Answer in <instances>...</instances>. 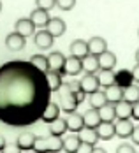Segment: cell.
<instances>
[{
    "label": "cell",
    "mask_w": 139,
    "mask_h": 153,
    "mask_svg": "<svg viewBox=\"0 0 139 153\" xmlns=\"http://www.w3.org/2000/svg\"><path fill=\"white\" fill-rule=\"evenodd\" d=\"M46 74L30 62L13 60L0 65V122L28 127L41 120L51 102Z\"/></svg>",
    "instance_id": "obj_1"
},
{
    "label": "cell",
    "mask_w": 139,
    "mask_h": 153,
    "mask_svg": "<svg viewBox=\"0 0 139 153\" xmlns=\"http://www.w3.org/2000/svg\"><path fill=\"white\" fill-rule=\"evenodd\" d=\"M33 152L35 153H58L63 152V143L62 137H55V136H37L35 144H33Z\"/></svg>",
    "instance_id": "obj_2"
},
{
    "label": "cell",
    "mask_w": 139,
    "mask_h": 153,
    "mask_svg": "<svg viewBox=\"0 0 139 153\" xmlns=\"http://www.w3.org/2000/svg\"><path fill=\"white\" fill-rule=\"evenodd\" d=\"M65 56H63L60 51H53V53H49L48 55V62H49V71H55V72H58L60 76H65V71H63V67H65Z\"/></svg>",
    "instance_id": "obj_3"
},
{
    "label": "cell",
    "mask_w": 139,
    "mask_h": 153,
    "mask_svg": "<svg viewBox=\"0 0 139 153\" xmlns=\"http://www.w3.org/2000/svg\"><path fill=\"white\" fill-rule=\"evenodd\" d=\"M79 85H81V90L86 93V95H92V93L99 92V79L97 74H85V76L79 79Z\"/></svg>",
    "instance_id": "obj_4"
},
{
    "label": "cell",
    "mask_w": 139,
    "mask_h": 153,
    "mask_svg": "<svg viewBox=\"0 0 139 153\" xmlns=\"http://www.w3.org/2000/svg\"><path fill=\"white\" fill-rule=\"evenodd\" d=\"M35 25L32 23L30 18H21V19H18L14 25V32H18L19 35H23V37H30V35H35Z\"/></svg>",
    "instance_id": "obj_5"
},
{
    "label": "cell",
    "mask_w": 139,
    "mask_h": 153,
    "mask_svg": "<svg viewBox=\"0 0 139 153\" xmlns=\"http://www.w3.org/2000/svg\"><path fill=\"white\" fill-rule=\"evenodd\" d=\"M69 51H71V56H76V58H85L88 53V41H83V39H76L71 42L69 46Z\"/></svg>",
    "instance_id": "obj_6"
},
{
    "label": "cell",
    "mask_w": 139,
    "mask_h": 153,
    "mask_svg": "<svg viewBox=\"0 0 139 153\" xmlns=\"http://www.w3.org/2000/svg\"><path fill=\"white\" fill-rule=\"evenodd\" d=\"M134 132V125L130 120H118L114 123V136H118L120 139H129Z\"/></svg>",
    "instance_id": "obj_7"
},
{
    "label": "cell",
    "mask_w": 139,
    "mask_h": 153,
    "mask_svg": "<svg viewBox=\"0 0 139 153\" xmlns=\"http://www.w3.org/2000/svg\"><path fill=\"white\" fill-rule=\"evenodd\" d=\"M25 41H27V37L19 35L18 32H11L5 37V46H7V49H11V51H21L25 48Z\"/></svg>",
    "instance_id": "obj_8"
},
{
    "label": "cell",
    "mask_w": 139,
    "mask_h": 153,
    "mask_svg": "<svg viewBox=\"0 0 139 153\" xmlns=\"http://www.w3.org/2000/svg\"><path fill=\"white\" fill-rule=\"evenodd\" d=\"M65 122H67V128L71 130V132H74V134H79L83 128H85V123H83V114H79V113H69L67 114V118H65Z\"/></svg>",
    "instance_id": "obj_9"
},
{
    "label": "cell",
    "mask_w": 139,
    "mask_h": 153,
    "mask_svg": "<svg viewBox=\"0 0 139 153\" xmlns=\"http://www.w3.org/2000/svg\"><path fill=\"white\" fill-rule=\"evenodd\" d=\"M53 41H55V37L48 30H39V32H35V35H33L35 46L41 48V49H49V48L53 46Z\"/></svg>",
    "instance_id": "obj_10"
},
{
    "label": "cell",
    "mask_w": 139,
    "mask_h": 153,
    "mask_svg": "<svg viewBox=\"0 0 139 153\" xmlns=\"http://www.w3.org/2000/svg\"><path fill=\"white\" fill-rule=\"evenodd\" d=\"M60 109H62V107L58 106L55 100H51V102L46 106V109H44L41 120H42L44 123H53L56 118H60Z\"/></svg>",
    "instance_id": "obj_11"
},
{
    "label": "cell",
    "mask_w": 139,
    "mask_h": 153,
    "mask_svg": "<svg viewBox=\"0 0 139 153\" xmlns=\"http://www.w3.org/2000/svg\"><path fill=\"white\" fill-rule=\"evenodd\" d=\"M30 19H32V23H33L37 28H46L51 18H49V13H48V11L33 9V11L30 13Z\"/></svg>",
    "instance_id": "obj_12"
},
{
    "label": "cell",
    "mask_w": 139,
    "mask_h": 153,
    "mask_svg": "<svg viewBox=\"0 0 139 153\" xmlns=\"http://www.w3.org/2000/svg\"><path fill=\"white\" fill-rule=\"evenodd\" d=\"M104 51H108V42H106V39H102V37H92V39L88 41V53H90V55L99 56V55H102Z\"/></svg>",
    "instance_id": "obj_13"
},
{
    "label": "cell",
    "mask_w": 139,
    "mask_h": 153,
    "mask_svg": "<svg viewBox=\"0 0 139 153\" xmlns=\"http://www.w3.org/2000/svg\"><path fill=\"white\" fill-rule=\"evenodd\" d=\"M35 137L37 136H33L32 132H21L18 139H16V144L21 148V152H28V150H33V144H35Z\"/></svg>",
    "instance_id": "obj_14"
},
{
    "label": "cell",
    "mask_w": 139,
    "mask_h": 153,
    "mask_svg": "<svg viewBox=\"0 0 139 153\" xmlns=\"http://www.w3.org/2000/svg\"><path fill=\"white\" fill-rule=\"evenodd\" d=\"M116 65V55L113 51H104L102 55H99V67L100 71H113Z\"/></svg>",
    "instance_id": "obj_15"
},
{
    "label": "cell",
    "mask_w": 139,
    "mask_h": 153,
    "mask_svg": "<svg viewBox=\"0 0 139 153\" xmlns=\"http://www.w3.org/2000/svg\"><path fill=\"white\" fill-rule=\"evenodd\" d=\"M65 21H63L62 18H51L49 19V23H48L46 30L53 35V37H60V35H63L65 33Z\"/></svg>",
    "instance_id": "obj_16"
},
{
    "label": "cell",
    "mask_w": 139,
    "mask_h": 153,
    "mask_svg": "<svg viewBox=\"0 0 139 153\" xmlns=\"http://www.w3.org/2000/svg\"><path fill=\"white\" fill-rule=\"evenodd\" d=\"M77 106H79V104H77L74 93L67 92V93H63L62 95V99H60V107H62L63 113H67V114H69V113H74Z\"/></svg>",
    "instance_id": "obj_17"
},
{
    "label": "cell",
    "mask_w": 139,
    "mask_h": 153,
    "mask_svg": "<svg viewBox=\"0 0 139 153\" xmlns=\"http://www.w3.org/2000/svg\"><path fill=\"white\" fill-rule=\"evenodd\" d=\"M95 130H97L99 139L102 141H109L111 137H114V123L113 122H100Z\"/></svg>",
    "instance_id": "obj_18"
},
{
    "label": "cell",
    "mask_w": 139,
    "mask_h": 153,
    "mask_svg": "<svg viewBox=\"0 0 139 153\" xmlns=\"http://www.w3.org/2000/svg\"><path fill=\"white\" fill-rule=\"evenodd\" d=\"M134 83V77H132V71H127V69H122L118 72H114V85L122 86V88H127Z\"/></svg>",
    "instance_id": "obj_19"
},
{
    "label": "cell",
    "mask_w": 139,
    "mask_h": 153,
    "mask_svg": "<svg viewBox=\"0 0 139 153\" xmlns=\"http://www.w3.org/2000/svg\"><path fill=\"white\" fill-rule=\"evenodd\" d=\"M65 74H71V76H77L81 71H83V62L81 58H76V56H69L65 60V67H63Z\"/></svg>",
    "instance_id": "obj_20"
},
{
    "label": "cell",
    "mask_w": 139,
    "mask_h": 153,
    "mask_svg": "<svg viewBox=\"0 0 139 153\" xmlns=\"http://www.w3.org/2000/svg\"><path fill=\"white\" fill-rule=\"evenodd\" d=\"M81 62H83V71L86 74H97L100 71V67H99V56H95V55H86Z\"/></svg>",
    "instance_id": "obj_21"
},
{
    "label": "cell",
    "mask_w": 139,
    "mask_h": 153,
    "mask_svg": "<svg viewBox=\"0 0 139 153\" xmlns=\"http://www.w3.org/2000/svg\"><path fill=\"white\" fill-rule=\"evenodd\" d=\"M114 113L118 120H130L132 118V104L120 100L118 104H114Z\"/></svg>",
    "instance_id": "obj_22"
},
{
    "label": "cell",
    "mask_w": 139,
    "mask_h": 153,
    "mask_svg": "<svg viewBox=\"0 0 139 153\" xmlns=\"http://www.w3.org/2000/svg\"><path fill=\"white\" fill-rule=\"evenodd\" d=\"M83 123H85V127L86 128H97L99 127V123H100V116H99V111L97 109H88V111H85V114H83Z\"/></svg>",
    "instance_id": "obj_23"
},
{
    "label": "cell",
    "mask_w": 139,
    "mask_h": 153,
    "mask_svg": "<svg viewBox=\"0 0 139 153\" xmlns=\"http://www.w3.org/2000/svg\"><path fill=\"white\" fill-rule=\"evenodd\" d=\"M106 97H108L109 104H118L120 100H123V88L118 85H111L109 88H106Z\"/></svg>",
    "instance_id": "obj_24"
},
{
    "label": "cell",
    "mask_w": 139,
    "mask_h": 153,
    "mask_svg": "<svg viewBox=\"0 0 139 153\" xmlns=\"http://www.w3.org/2000/svg\"><path fill=\"white\" fill-rule=\"evenodd\" d=\"M67 130H69V128H67L65 118H56L53 123H49V134L55 136V137H62Z\"/></svg>",
    "instance_id": "obj_25"
},
{
    "label": "cell",
    "mask_w": 139,
    "mask_h": 153,
    "mask_svg": "<svg viewBox=\"0 0 139 153\" xmlns=\"http://www.w3.org/2000/svg\"><path fill=\"white\" fill-rule=\"evenodd\" d=\"M46 81H48V86H49L51 92H58L63 85L62 76H60L58 72H55V71H48L46 72Z\"/></svg>",
    "instance_id": "obj_26"
},
{
    "label": "cell",
    "mask_w": 139,
    "mask_h": 153,
    "mask_svg": "<svg viewBox=\"0 0 139 153\" xmlns=\"http://www.w3.org/2000/svg\"><path fill=\"white\" fill-rule=\"evenodd\" d=\"M123 100L125 102H129V104H138L139 102V85H130V86H127L123 90Z\"/></svg>",
    "instance_id": "obj_27"
},
{
    "label": "cell",
    "mask_w": 139,
    "mask_h": 153,
    "mask_svg": "<svg viewBox=\"0 0 139 153\" xmlns=\"http://www.w3.org/2000/svg\"><path fill=\"white\" fill-rule=\"evenodd\" d=\"M62 143H63V152H65V153H76L77 148H79V144H81L79 136H76V134L63 137Z\"/></svg>",
    "instance_id": "obj_28"
},
{
    "label": "cell",
    "mask_w": 139,
    "mask_h": 153,
    "mask_svg": "<svg viewBox=\"0 0 139 153\" xmlns=\"http://www.w3.org/2000/svg\"><path fill=\"white\" fill-rule=\"evenodd\" d=\"M97 79H99V85L102 88H109L111 85H114V72L113 71H99Z\"/></svg>",
    "instance_id": "obj_29"
},
{
    "label": "cell",
    "mask_w": 139,
    "mask_h": 153,
    "mask_svg": "<svg viewBox=\"0 0 139 153\" xmlns=\"http://www.w3.org/2000/svg\"><path fill=\"white\" fill-rule=\"evenodd\" d=\"M77 136H79V141H81V143H90L93 146H95L97 141H99V136H97V130H95V128H86V127H85Z\"/></svg>",
    "instance_id": "obj_30"
},
{
    "label": "cell",
    "mask_w": 139,
    "mask_h": 153,
    "mask_svg": "<svg viewBox=\"0 0 139 153\" xmlns=\"http://www.w3.org/2000/svg\"><path fill=\"white\" fill-rule=\"evenodd\" d=\"M28 62L33 67H37L39 71H42L44 74L49 71V62H48V56H44V55H32Z\"/></svg>",
    "instance_id": "obj_31"
},
{
    "label": "cell",
    "mask_w": 139,
    "mask_h": 153,
    "mask_svg": "<svg viewBox=\"0 0 139 153\" xmlns=\"http://www.w3.org/2000/svg\"><path fill=\"white\" fill-rule=\"evenodd\" d=\"M99 111V116H100V122H114V118H116V113H114V106L113 104H106V106H102L100 109H97Z\"/></svg>",
    "instance_id": "obj_32"
},
{
    "label": "cell",
    "mask_w": 139,
    "mask_h": 153,
    "mask_svg": "<svg viewBox=\"0 0 139 153\" xmlns=\"http://www.w3.org/2000/svg\"><path fill=\"white\" fill-rule=\"evenodd\" d=\"M90 106L93 109H100L102 106H106L108 104V97H106V92H95L90 95Z\"/></svg>",
    "instance_id": "obj_33"
},
{
    "label": "cell",
    "mask_w": 139,
    "mask_h": 153,
    "mask_svg": "<svg viewBox=\"0 0 139 153\" xmlns=\"http://www.w3.org/2000/svg\"><path fill=\"white\" fill-rule=\"evenodd\" d=\"M37 4V9H42V11H51L55 5H56V0H35Z\"/></svg>",
    "instance_id": "obj_34"
},
{
    "label": "cell",
    "mask_w": 139,
    "mask_h": 153,
    "mask_svg": "<svg viewBox=\"0 0 139 153\" xmlns=\"http://www.w3.org/2000/svg\"><path fill=\"white\" fill-rule=\"evenodd\" d=\"M74 5H76V0H56V7L62 11H71L74 9Z\"/></svg>",
    "instance_id": "obj_35"
},
{
    "label": "cell",
    "mask_w": 139,
    "mask_h": 153,
    "mask_svg": "<svg viewBox=\"0 0 139 153\" xmlns=\"http://www.w3.org/2000/svg\"><path fill=\"white\" fill-rule=\"evenodd\" d=\"M0 153H21V148H19L16 143H5L4 150H2Z\"/></svg>",
    "instance_id": "obj_36"
},
{
    "label": "cell",
    "mask_w": 139,
    "mask_h": 153,
    "mask_svg": "<svg viewBox=\"0 0 139 153\" xmlns=\"http://www.w3.org/2000/svg\"><path fill=\"white\" fill-rule=\"evenodd\" d=\"M93 148H95V146L90 144V143H81L76 153H93Z\"/></svg>",
    "instance_id": "obj_37"
},
{
    "label": "cell",
    "mask_w": 139,
    "mask_h": 153,
    "mask_svg": "<svg viewBox=\"0 0 139 153\" xmlns=\"http://www.w3.org/2000/svg\"><path fill=\"white\" fill-rule=\"evenodd\" d=\"M67 92H71V93L81 92V85H79V81H71V83H67Z\"/></svg>",
    "instance_id": "obj_38"
},
{
    "label": "cell",
    "mask_w": 139,
    "mask_h": 153,
    "mask_svg": "<svg viewBox=\"0 0 139 153\" xmlns=\"http://www.w3.org/2000/svg\"><path fill=\"white\" fill-rule=\"evenodd\" d=\"M116 153H136V150H134V146L132 144H120L118 148H116Z\"/></svg>",
    "instance_id": "obj_39"
},
{
    "label": "cell",
    "mask_w": 139,
    "mask_h": 153,
    "mask_svg": "<svg viewBox=\"0 0 139 153\" xmlns=\"http://www.w3.org/2000/svg\"><path fill=\"white\" fill-rule=\"evenodd\" d=\"M130 139H132V143H134L136 146H139V125H138V127L134 125V132H132Z\"/></svg>",
    "instance_id": "obj_40"
},
{
    "label": "cell",
    "mask_w": 139,
    "mask_h": 153,
    "mask_svg": "<svg viewBox=\"0 0 139 153\" xmlns=\"http://www.w3.org/2000/svg\"><path fill=\"white\" fill-rule=\"evenodd\" d=\"M132 77H134V83L139 85V63H136V67L132 69Z\"/></svg>",
    "instance_id": "obj_41"
},
{
    "label": "cell",
    "mask_w": 139,
    "mask_h": 153,
    "mask_svg": "<svg viewBox=\"0 0 139 153\" xmlns=\"http://www.w3.org/2000/svg\"><path fill=\"white\" fill-rule=\"evenodd\" d=\"M132 118H134V120H138V122H139V102H138V104H134V106H132Z\"/></svg>",
    "instance_id": "obj_42"
},
{
    "label": "cell",
    "mask_w": 139,
    "mask_h": 153,
    "mask_svg": "<svg viewBox=\"0 0 139 153\" xmlns=\"http://www.w3.org/2000/svg\"><path fill=\"white\" fill-rule=\"evenodd\" d=\"M74 97H76L77 104H81V102H83V100H85V97H86V93H85V92H83V90H81V92L74 93Z\"/></svg>",
    "instance_id": "obj_43"
},
{
    "label": "cell",
    "mask_w": 139,
    "mask_h": 153,
    "mask_svg": "<svg viewBox=\"0 0 139 153\" xmlns=\"http://www.w3.org/2000/svg\"><path fill=\"white\" fill-rule=\"evenodd\" d=\"M4 146H5V139H4V136H0V152L4 150Z\"/></svg>",
    "instance_id": "obj_44"
},
{
    "label": "cell",
    "mask_w": 139,
    "mask_h": 153,
    "mask_svg": "<svg viewBox=\"0 0 139 153\" xmlns=\"http://www.w3.org/2000/svg\"><path fill=\"white\" fill-rule=\"evenodd\" d=\"M93 153H108L104 148H93Z\"/></svg>",
    "instance_id": "obj_45"
},
{
    "label": "cell",
    "mask_w": 139,
    "mask_h": 153,
    "mask_svg": "<svg viewBox=\"0 0 139 153\" xmlns=\"http://www.w3.org/2000/svg\"><path fill=\"white\" fill-rule=\"evenodd\" d=\"M136 62H138V63H139V48H138V49H136Z\"/></svg>",
    "instance_id": "obj_46"
},
{
    "label": "cell",
    "mask_w": 139,
    "mask_h": 153,
    "mask_svg": "<svg viewBox=\"0 0 139 153\" xmlns=\"http://www.w3.org/2000/svg\"><path fill=\"white\" fill-rule=\"evenodd\" d=\"M0 11H2V2H0Z\"/></svg>",
    "instance_id": "obj_47"
}]
</instances>
